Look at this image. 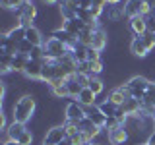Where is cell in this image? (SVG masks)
I'll return each mask as SVG.
<instances>
[{"label":"cell","mask_w":155,"mask_h":145,"mask_svg":"<svg viewBox=\"0 0 155 145\" xmlns=\"http://www.w3.org/2000/svg\"><path fill=\"white\" fill-rule=\"evenodd\" d=\"M25 31H27L25 27H21L19 23H16V25L10 29V31H6V33H8V37L12 39L14 43H21V41H25Z\"/></svg>","instance_id":"obj_24"},{"label":"cell","mask_w":155,"mask_h":145,"mask_svg":"<svg viewBox=\"0 0 155 145\" xmlns=\"http://www.w3.org/2000/svg\"><path fill=\"white\" fill-rule=\"evenodd\" d=\"M33 139H35V135H33V132L27 128L25 132L21 134V137L18 139V143H21V145H33Z\"/></svg>","instance_id":"obj_30"},{"label":"cell","mask_w":155,"mask_h":145,"mask_svg":"<svg viewBox=\"0 0 155 145\" xmlns=\"http://www.w3.org/2000/svg\"><path fill=\"white\" fill-rule=\"evenodd\" d=\"M48 91H51V95L54 97V99H70V97H68L66 83L64 85H56V87H48Z\"/></svg>","instance_id":"obj_26"},{"label":"cell","mask_w":155,"mask_h":145,"mask_svg":"<svg viewBox=\"0 0 155 145\" xmlns=\"http://www.w3.org/2000/svg\"><path fill=\"white\" fill-rule=\"evenodd\" d=\"M35 110H37L35 95L25 93V95H21L16 103H14V106H12V120L14 122H19V124H27L29 120L35 116Z\"/></svg>","instance_id":"obj_1"},{"label":"cell","mask_w":155,"mask_h":145,"mask_svg":"<svg viewBox=\"0 0 155 145\" xmlns=\"http://www.w3.org/2000/svg\"><path fill=\"white\" fill-rule=\"evenodd\" d=\"M41 4H43V6H47V8H51V6H58L60 0H41Z\"/></svg>","instance_id":"obj_37"},{"label":"cell","mask_w":155,"mask_h":145,"mask_svg":"<svg viewBox=\"0 0 155 145\" xmlns=\"http://www.w3.org/2000/svg\"><path fill=\"white\" fill-rule=\"evenodd\" d=\"M120 108L124 110V114L126 116H136V114H140V110H142V101L140 99H134V97H130L126 103L120 106Z\"/></svg>","instance_id":"obj_18"},{"label":"cell","mask_w":155,"mask_h":145,"mask_svg":"<svg viewBox=\"0 0 155 145\" xmlns=\"http://www.w3.org/2000/svg\"><path fill=\"white\" fill-rule=\"evenodd\" d=\"M93 4H101V6H107V0H93Z\"/></svg>","instance_id":"obj_40"},{"label":"cell","mask_w":155,"mask_h":145,"mask_svg":"<svg viewBox=\"0 0 155 145\" xmlns=\"http://www.w3.org/2000/svg\"><path fill=\"white\" fill-rule=\"evenodd\" d=\"M66 89H68V97H70V99H78V95L81 93V89H84V87L76 81L74 76H70L66 79Z\"/></svg>","instance_id":"obj_22"},{"label":"cell","mask_w":155,"mask_h":145,"mask_svg":"<svg viewBox=\"0 0 155 145\" xmlns=\"http://www.w3.org/2000/svg\"><path fill=\"white\" fill-rule=\"evenodd\" d=\"M153 132H155V124H153Z\"/></svg>","instance_id":"obj_43"},{"label":"cell","mask_w":155,"mask_h":145,"mask_svg":"<svg viewBox=\"0 0 155 145\" xmlns=\"http://www.w3.org/2000/svg\"><path fill=\"white\" fill-rule=\"evenodd\" d=\"M124 4H107L105 14L101 18V23H118L120 19H124Z\"/></svg>","instance_id":"obj_8"},{"label":"cell","mask_w":155,"mask_h":145,"mask_svg":"<svg viewBox=\"0 0 155 145\" xmlns=\"http://www.w3.org/2000/svg\"><path fill=\"white\" fill-rule=\"evenodd\" d=\"M64 130H66V135L68 137H74V135L80 134V124L78 122H70V120H64Z\"/></svg>","instance_id":"obj_28"},{"label":"cell","mask_w":155,"mask_h":145,"mask_svg":"<svg viewBox=\"0 0 155 145\" xmlns=\"http://www.w3.org/2000/svg\"><path fill=\"white\" fill-rule=\"evenodd\" d=\"M23 76H25L27 79H31V81H41V76H43V62H41V60H31V58H29Z\"/></svg>","instance_id":"obj_12"},{"label":"cell","mask_w":155,"mask_h":145,"mask_svg":"<svg viewBox=\"0 0 155 145\" xmlns=\"http://www.w3.org/2000/svg\"><path fill=\"white\" fill-rule=\"evenodd\" d=\"M107 43H109V33L101 27V29H97V31L93 33V39H91V45L89 47H93L95 50L103 52L105 48H107Z\"/></svg>","instance_id":"obj_15"},{"label":"cell","mask_w":155,"mask_h":145,"mask_svg":"<svg viewBox=\"0 0 155 145\" xmlns=\"http://www.w3.org/2000/svg\"><path fill=\"white\" fill-rule=\"evenodd\" d=\"M118 126H122L118 122V118H116V116H109V118H107V122H105V132H110V130H114V128H118Z\"/></svg>","instance_id":"obj_31"},{"label":"cell","mask_w":155,"mask_h":145,"mask_svg":"<svg viewBox=\"0 0 155 145\" xmlns=\"http://www.w3.org/2000/svg\"><path fill=\"white\" fill-rule=\"evenodd\" d=\"M85 112H87V118H89L93 124H97L99 128H105L107 116H105L103 112H101V108H99L97 105H95V106H87V108H85Z\"/></svg>","instance_id":"obj_17"},{"label":"cell","mask_w":155,"mask_h":145,"mask_svg":"<svg viewBox=\"0 0 155 145\" xmlns=\"http://www.w3.org/2000/svg\"><path fill=\"white\" fill-rule=\"evenodd\" d=\"M74 77H76V81L80 83L81 87H89V81H91V76L89 74H74Z\"/></svg>","instance_id":"obj_33"},{"label":"cell","mask_w":155,"mask_h":145,"mask_svg":"<svg viewBox=\"0 0 155 145\" xmlns=\"http://www.w3.org/2000/svg\"><path fill=\"white\" fill-rule=\"evenodd\" d=\"M93 6V0H78V8L80 10H91Z\"/></svg>","instance_id":"obj_36"},{"label":"cell","mask_w":155,"mask_h":145,"mask_svg":"<svg viewBox=\"0 0 155 145\" xmlns=\"http://www.w3.org/2000/svg\"><path fill=\"white\" fill-rule=\"evenodd\" d=\"M62 27L66 29L70 35H74V37H78L81 31H84V27H85V23L81 21V19H68V21H62Z\"/></svg>","instance_id":"obj_19"},{"label":"cell","mask_w":155,"mask_h":145,"mask_svg":"<svg viewBox=\"0 0 155 145\" xmlns=\"http://www.w3.org/2000/svg\"><path fill=\"white\" fill-rule=\"evenodd\" d=\"M25 41H29L33 47H43V43H45L43 31H41L37 25H31V27L25 31Z\"/></svg>","instance_id":"obj_16"},{"label":"cell","mask_w":155,"mask_h":145,"mask_svg":"<svg viewBox=\"0 0 155 145\" xmlns=\"http://www.w3.org/2000/svg\"><path fill=\"white\" fill-rule=\"evenodd\" d=\"M85 116H87L85 106L81 105L80 101H76V99H72L70 103L64 106V118L70 120V122H80V120H84Z\"/></svg>","instance_id":"obj_7"},{"label":"cell","mask_w":155,"mask_h":145,"mask_svg":"<svg viewBox=\"0 0 155 145\" xmlns=\"http://www.w3.org/2000/svg\"><path fill=\"white\" fill-rule=\"evenodd\" d=\"M105 72V64L103 60H95V62H89V74L91 77H99L101 74Z\"/></svg>","instance_id":"obj_27"},{"label":"cell","mask_w":155,"mask_h":145,"mask_svg":"<svg viewBox=\"0 0 155 145\" xmlns=\"http://www.w3.org/2000/svg\"><path fill=\"white\" fill-rule=\"evenodd\" d=\"M151 14V6L147 0H126L124 2V16L126 19H132L136 16H149Z\"/></svg>","instance_id":"obj_3"},{"label":"cell","mask_w":155,"mask_h":145,"mask_svg":"<svg viewBox=\"0 0 155 145\" xmlns=\"http://www.w3.org/2000/svg\"><path fill=\"white\" fill-rule=\"evenodd\" d=\"M130 97H132V93H130L128 85H126V83H120L118 87H114V89L110 91L107 99H109V101H113V103H114L116 106H122V105L126 103V101L130 99Z\"/></svg>","instance_id":"obj_10"},{"label":"cell","mask_w":155,"mask_h":145,"mask_svg":"<svg viewBox=\"0 0 155 145\" xmlns=\"http://www.w3.org/2000/svg\"><path fill=\"white\" fill-rule=\"evenodd\" d=\"M149 83H151V79L145 77V76H132L128 81H126V85H128L132 97H134V99H140V101L143 99V95H145V91H147Z\"/></svg>","instance_id":"obj_4"},{"label":"cell","mask_w":155,"mask_h":145,"mask_svg":"<svg viewBox=\"0 0 155 145\" xmlns=\"http://www.w3.org/2000/svg\"><path fill=\"white\" fill-rule=\"evenodd\" d=\"M153 37H155V33H153Z\"/></svg>","instance_id":"obj_45"},{"label":"cell","mask_w":155,"mask_h":145,"mask_svg":"<svg viewBox=\"0 0 155 145\" xmlns=\"http://www.w3.org/2000/svg\"><path fill=\"white\" fill-rule=\"evenodd\" d=\"M107 4H122V0H107Z\"/></svg>","instance_id":"obj_41"},{"label":"cell","mask_w":155,"mask_h":145,"mask_svg":"<svg viewBox=\"0 0 155 145\" xmlns=\"http://www.w3.org/2000/svg\"><path fill=\"white\" fill-rule=\"evenodd\" d=\"M25 130H27L25 124H19V122H14V120H12V122H10V126L6 128V132L2 134V135H4V141H8V139H10V141H18Z\"/></svg>","instance_id":"obj_13"},{"label":"cell","mask_w":155,"mask_h":145,"mask_svg":"<svg viewBox=\"0 0 155 145\" xmlns=\"http://www.w3.org/2000/svg\"><path fill=\"white\" fill-rule=\"evenodd\" d=\"M143 145H149V143H143Z\"/></svg>","instance_id":"obj_44"},{"label":"cell","mask_w":155,"mask_h":145,"mask_svg":"<svg viewBox=\"0 0 155 145\" xmlns=\"http://www.w3.org/2000/svg\"><path fill=\"white\" fill-rule=\"evenodd\" d=\"M23 2H25V0H0V6H2V10H6V12H8V10L16 12Z\"/></svg>","instance_id":"obj_29"},{"label":"cell","mask_w":155,"mask_h":145,"mask_svg":"<svg viewBox=\"0 0 155 145\" xmlns=\"http://www.w3.org/2000/svg\"><path fill=\"white\" fill-rule=\"evenodd\" d=\"M97 106L101 108V112H103L107 118H109V116H114V114H116V110H118V106H116L113 101H109V99L97 101Z\"/></svg>","instance_id":"obj_23"},{"label":"cell","mask_w":155,"mask_h":145,"mask_svg":"<svg viewBox=\"0 0 155 145\" xmlns=\"http://www.w3.org/2000/svg\"><path fill=\"white\" fill-rule=\"evenodd\" d=\"M89 89L93 91L97 97H101V95H103V91H105V81L101 79V77H91V81H89Z\"/></svg>","instance_id":"obj_25"},{"label":"cell","mask_w":155,"mask_h":145,"mask_svg":"<svg viewBox=\"0 0 155 145\" xmlns=\"http://www.w3.org/2000/svg\"><path fill=\"white\" fill-rule=\"evenodd\" d=\"M130 52L136 56V58H145L149 54V47H147V43H145V39L143 35H140V37H134L132 41H130Z\"/></svg>","instance_id":"obj_11"},{"label":"cell","mask_w":155,"mask_h":145,"mask_svg":"<svg viewBox=\"0 0 155 145\" xmlns=\"http://www.w3.org/2000/svg\"><path fill=\"white\" fill-rule=\"evenodd\" d=\"M2 145H21V143H18V141H10V139H8V141H2Z\"/></svg>","instance_id":"obj_39"},{"label":"cell","mask_w":155,"mask_h":145,"mask_svg":"<svg viewBox=\"0 0 155 145\" xmlns=\"http://www.w3.org/2000/svg\"><path fill=\"white\" fill-rule=\"evenodd\" d=\"M14 16H16L18 19L23 18V19H29V21H35L37 16H39L35 2H33V0H25V2H23L21 6L16 10V12H14Z\"/></svg>","instance_id":"obj_9"},{"label":"cell","mask_w":155,"mask_h":145,"mask_svg":"<svg viewBox=\"0 0 155 145\" xmlns=\"http://www.w3.org/2000/svg\"><path fill=\"white\" fill-rule=\"evenodd\" d=\"M105 135H107V141L110 145H130V139H132V135H130L128 128L124 124L110 130V132H105Z\"/></svg>","instance_id":"obj_6"},{"label":"cell","mask_w":155,"mask_h":145,"mask_svg":"<svg viewBox=\"0 0 155 145\" xmlns=\"http://www.w3.org/2000/svg\"><path fill=\"white\" fill-rule=\"evenodd\" d=\"M64 139H68L64 124H56V126H51V128L47 130V134H45V137H43L41 145H60Z\"/></svg>","instance_id":"obj_5"},{"label":"cell","mask_w":155,"mask_h":145,"mask_svg":"<svg viewBox=\"0 0 155 145\" xmlns=\"http://www.w3.org/2000/svg\"><path fill=\"white\" fill-rule=\"evenodd\" d=\"M145 143H149V145H155V132H151V134L147 135V141H145Z\"/></svg>","instance_id":"obj_38"},{"label":"cell","mask_w":155,"mask_h":145,"mask_svg":"<svg viewBox=\"0 0 155 145\" xmlns=\"http://www.w3.org/2000/svg\"><path fill=\"white\" fill-rule=\"evenodd\" d=\"M33 48H35V47H33L29 41H21V43H18V52H21V54H27V56H29Z\"/></svg>","instance_id":"obj_32"},{"label":"cell","mask_w":155,"mask_h":145,"mask_svg":"<svg viewBox=\"0 0 155 145\" xmlns=\"http://www.w3.org/2000/svg\"><path fill=\"white\" fill-rule=\"evenodd\" d=\"M76 101H80V103L84 105L85 108H87V106H95V105H97V95L89 89V87H84V89H81V93L78 95Z\"/></svg>","instance_id":"obj_20"},{"label":"cell","mask_w":155,"mask_h":145,"mask_svg":"<svg viewBox=\"0 0 155 145\" xmlns=\"http://www.w3.org/2000/svg\"><path fill=\"white\" fill-rule=\"evenodd\" d=\"M95 60H101V52L95 50L93 47H87V62H95Z\"/></svg>","instance_id":"obj_34"},{"label":"cell","mask_w":155,"mask_h":145,"mask_svg":"<svg viewBox=\"0 0 155 145\" xmlns=\"http://www.w3.org/2000/svg\"><path fill=\"white\" fill-rule=\"evenodd\" d=\"M43 52H45V60H60L62 56H66L68 48L62 41L48 35L45 39V43H43Z\"/></svg>","instance_id":"obj_2"},{"label":"cell","mask_w":155,"mask_h":145,"mask_svg":"<svg viewBox=\"0 0 155 145\" xmlns=\"http://www.w3.org/2000/svg\"><path fill=\"white\" fill-rule=\"evenodd\" d=\"M128 27H130V31L134 33V37H140V35H145V33H147V21H145L143 16H136L132 19H128Z\"/></svg>","instance_id":"obj_14"},{"label":"cell","mask_w":155,"mask_h":145,"mask_svg":"<svg viewBox=\"0 0 155 145\" xmlns=\"http://www.w3.org/2000/svg\"><path fill=\"white\" fill-rule=\"evenodd\" d=\"M89 145H103V143H97V141H93V143H89Z\"/></svg>","instance_id":"obj_42"},{"label":"cell","mask_w":155,"mask_h":145,"mask_svg":"<svg viewBox=\"0 0 155 145\" xmlns=\"http://www.w3.org/2000/svg\"><path fill=\"white\" fill-rule=\"evenodd\" d=\"M145 21H147V33H155V18L149 14L145 16Z\"/></svg>","instance_id":"obj_35"},{"label":"cell","mask_w":155,"mask_h":145,"mask_svg":"<svg viewBox=\"0 0 155 145\" xmlns=\"http://www.w3.org/2000/svg\"><path fill=\"white\" fill-rule=\"evenodd\" d=\"M27 62H29V56H27V54H21V52L14 54V62H12V70H14V74H23V72H25Z\"/></svg>","instance_id":"obj_21"}]
</instances>
